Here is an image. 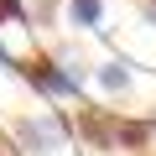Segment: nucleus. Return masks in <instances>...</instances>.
Returning a JSON list of instances; mask_svg holds the SVG:
<instances>
[{
	"mask_svg": "<svg viewBox=\"0 0 156 156\" xmlns=\"http://www.w3.org/2000/svg\"><path fill=\"white\" fill-rule=\"evenodd\" d=\"M16 140H21V151H26V156H52V151H62L68 125H62L57 115H31V120H21V125H16Z\"/></svg>",
	"mask_w": 156,
	"mask_h": 156,
	"instance_id": "1",
	"label": "nucleus"
},
{
	"mask_svg": "<svg viewBox=\"0 0 156 156\" xmlns=\"http://www.w3.org/2000/svg\"><path fill=\"white\" fill-rule=\"evenodd\" d=\"M26 78L42 94H57V99H73L78 94V73H68L62 62H37V68H26Z\"/></svg>",
	"mask_w": 156,
	"mask_h": 156,
	"instance_id": "2",
	"label": "nucleus"
},
{
	"mask_svg": "<svg viewBox=\"0 0 156 156\" xmlns=\"http://www.w3.org/2000/svg\"><path fill=\"white\" fill-rule=\"evenodd\" d=\"M68 11H73V21L83 26V31H99V21H104V5H99V0H68Z\"/></svg>",
	"mask_w": 156,
	"mask_h": 156,
	"instance_id": "3",
	"label": "nucleus"
},
{
	"mask_svg": "<svg viewBox=\"0 0 156 156\" xmlns=\"http://www.w3.org/2000/svg\"><path fill=\"white\" fill-rule=\"evenodd\" d=\"M99 89H104V94H125V89H130L125 62H104V68H99Z\"/></svg>",
	"mask_w": 156,
	"mask_h": 156,
	"instance_id": "4",
	"label": "nucleus"
},
{
	"mask_svg": "<svg viewBox=\"0 0 156 156\" xmlns=\"http://www.w3.org/2000/svg\"><path fill=\"white\" fill-rule=\"evenodd\" d=\"M146 21H151V31H156V0H146Z\"/></svg>",
	"mask_w": 156,
	"mask_h": 156,
	"instance_id": "5",
	"label": "nucleus"
},
{
	"mask_svg": "<svg viewBox=\"0 0 156 156\" xmlns=\"http://www.w3.org/2000/svg\"><path fill=\"white\" fill-rule=\"evenodd\" d=\"M146 140H151V146H156V120H151V125H146Z\"/></svg>",
	"mask_w": 156,
	"mask_h": 156,
	"instance_id": "6",
	"label": "nucleus"
}]
</instances>
